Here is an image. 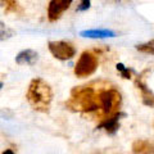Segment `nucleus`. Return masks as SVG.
Wrapping results in <instances>:
<instances>
[{"label":"nucleus","instance_id":"f03ea898","mask_svg":"<svg viewBox=\"0 0 154 154\" xmlns=\"http://www.w3.org/2000/svg\"><path fill=\"white\" fill-rule=\"evenodd\" d=\"M53 91L50 85L42 79H33L27 90V100L37 112L46 113L50 108Z\"/></svg>","mask_w":154,"mask_h":154},{"label":"nucleus","instance_id":"1a4fd4ad","mask_svg":"<svg viewBox=\"0 0 154 154\" xmlns=\"http://www.w3.org/2000/svg\"><path fill=\"white\" fill-rule=\"evenodd\" d=\"M118 127H119V113H117L108 119H104L98 126V128H104L108 134H114L118 130Z\"/></svg>","mask_w":154,"mask_h":154},{"label":"nucleus","instance_id":"f257e3e1","mask_svg":"<svg viewBox=\"0 0 154 154\" xmlns=\"http://www.w3.org/2000/svg\"><path fill=\"white\" fill-rule=\"evenodd\" d=\"M98 91L93 88V85L75 88L71 91V98L66 103V105L69 109L76 110V112L96 113L99 108Z\"/></svg>","mask_w":154,"mask_h":154},{"label":"nucleus","instance_id":"423d86ee","mask_svg":"<svg viewBox=\"0 0 154 154\" xmlns=\"http://www.w3.org/2000/svg\"><path fill=\"white\" fill-rule=\"evenodd\" d=\"M71 0H51L48 7V18L50 22H54L59 18L64 11L71 7Z\"/></svg>","mask_w":154,"mask_h":154},{"label":"nucleus","instance_id":"f8f14e48","mask_svg":"<svg viewBox=\"0 0 154 154\" xmlns=\"http://www.w3.org/2000/svg\"><path fill=\"white\" fill-rule=\"evenodd\" d=\"M12 36H14V30H12L11 27H8L5 23L0 21V40H8Z\"/></svg>","mask_w":154,"mask_h":154},{"label":"nucleus","instance_id":"dca6fc26","mask_svg":"<svg viewBox=\"0 0 154 154\" xmlns=\"http://www.w3.org/2000/svg\"><path fill=\"white\" fill-rule=\"evenodd\" d=\"M89 7H90V2H89V0H86V2L81 3V5L79 7V11H84V9H88Z\"/></svg>","mask_w":154,"mask_h":154},{"label":"nucleus","instance_id":"7ed1b4c3","mask_svg":"<svg viewBox=\"0 0 154 154\" xmlns=\"http://www.w3.org/2000/svg\"><path fill=\"white\" fill-rule=\"evenodd\" d=\"M98 112L95 116L100 121L108 119L119 113V105H121V94L116 89L112 88H100L98 91Z\"/></svg>","mask_w":154,"mask_h":154},{"label":"nucleus","instance_id":"6e6552de","mask_svg":"<svg viewBox=\"0 0 154 154\" xmlns=\"http://www.w3.org/2000/svg\"><path fill=\"white\" fill-rule=\"evenodd\" d=\"M37 53L32 49H26L22 50L19 54L16 57V62L21 66H33L37 62Z\"/></svg>","mask_w":154,"mask_h":154},{"label":"nucleus","instance_id":"9d476101","mask_svg":"<svg viewBox=\"0 0 154 154\" xmlns=\"http://www.w3.org/2000/svg\"><path fill=\"white\" fill-rule=\"evenodd\" d=\"M80 35L91 38H103V37H113L116 36V32L110 30H89V31H82Z\"/></svg>","mask_w":154,"mask_h":154},{"label":"nucleus","instance_id":"ddd939ff","mask_svg":"<svg viewBox=\"0 0 154 154\" xmlns=\"http://www.w3.org/2000/svg\"><path fill=\"white\" fill-rule=\"evenodd\" d=\"M137 50H140L143 53H146V54H153L154 55V40L146 42V44L143 45H137Z\"/></svg>","mask_w":154,"mask_h":154},{"label":"nucleus","instance_id":"4468645a","mask_svg":"<svg viewBox=\"0 0 154 154\" xmlns=\"http://www.w3.org/2000/svg\"><path fill=\"white\" fill-rule=\"evenodd\" d=\"M116 67H117V71H119V73H121V76L123 79H131V71L128 68H126L122 63H118Z\"/></svg>","mask_w":154,"mask_h":154},{"label":"nucleus","instance_id":"0eeeda50","mask_svg":"<svg viewBox=\"0 0 154 154\" xmlns=\"http://www.w3.org/2000/svg\"><path fill=\"white\" fill-rule=\"evenodd\" d=\"M148 71H144L141 75H139L135 80V85L136 88L140 90L141 93V98H143V103L145 105H149V107H154V94L152 93V90L148 88V85L145 82V73Z\"/></svg>","mask_w":154,"mask_h":154},{"label":"nucleus","instance_id":"f3484780","mask_svg":"<svg viewBox=\"0 0 154 154\" xmlns=\"http://www.w3.org/2000/svg\"><path fill=\"white\" fill-rule=\"evenodd\" d=\"M3 154H14L13 153V150H12V149H5V150H4V153Z\"/></svg>","mask_w":154,"mask_h":154},{"label":"nucleus","instance_id":"9b49d317","mask_svg":"<svg viewBox=\"0 0 154 154\" xmlns=\"http://www.w3.org/2000/svg\"><path fill=\"white\" fill-rule=\"evenodd\" d=\"M132 150H134V153H136V154L137 153L139 154H143V153L150 154L152 152H154V149H153V145L149 141H146V140H137V141L134 143Z\"/></svg>","mask_w":154,"mask_h":154},{"label":"nucleus","instance_id":"39448f33","mask_svg":"<svg viewBox=\"0 0 154 154\" xmlns=\"http://www.w3.org/2000/svg\"><path fill=\"white\" fill-rule=\"evenodd\" d=\"M49 50L53 57L60 60L72 59L76 54V49L73 48V45L67 41H50Z\"/></svg>","mask_w":154,"mask_h":154},{"label":"nucleus","instance_id":"2eb2a0df","mask_svg":"<svg viewBox=\"0 0 154 154\" xmlns=\"http://www.w3.org/2000/svg\"><path fill=\"white\" fill-rule=\"evenodd\" d=\"M18 9V3L17 2H5V12H17Z\"/></svg>","mask_w":154,"mask_h":154},{"label":"nucleus","instance_id":"20e7f679","mask_svg":"<svg viewBox=\"0 0 154 154\" xmlns=\"http://www.w3.org/2000/svg\"><path fill=\"white\" fill-rule=\"evenodd\" d=\"M98 68V58L93 51H84L79 58L75 67V75L77 77H86L93 75Z\"/></svg>","mask_w":154,"mask_h":154}]
</instances>
